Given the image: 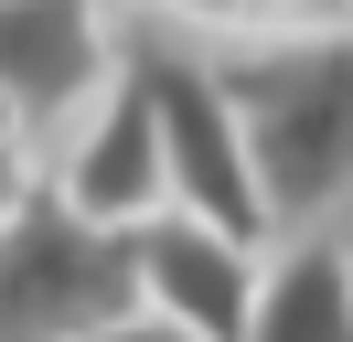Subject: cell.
Listing matches in <instances>:
<instances>
[{"mask_svg":"<svg viewBox=\"0 0 353 342\" xmlns=\"http://www.w3.org/2000/svg\"><path fill=\"white\" fill-rule=\"evenodd\" d=\"M214 75L246 118L268 225H321L353 192V32L236 43V54H214Z\"/></svg>","mask_w":353,"mask_h":342,"instance_id":"cell-1","label":"cell"},{"mask_svg":"<svg viewBox=\"0 0 353 342\" xmlns=\"http://www.w3.org/2000/svg\"><path fill=\"white\" fill-rule=\"evenodd\" d=\"M139 310V235L32 182L0 214V342H108Z\"/></svg>","mask_w":353,"mask_h":342,"instance_id":"cell-2","label":"cell"},{"mask_svg":"<svg viewBox=\"0 0 353 342\" xmlns=\"http://www.w3.org/2000/svg\"><path fill=\"white\" fill-rule=\"evenodd\" d=\"M139 75H150V107H161V161H172V214H203L225 235H279L268 225V182H257V150H246V118L225 97L214 54L193 43H139Z\"/></svg>","mask_w":353,"mask_h":342,"instance_id":"cell-3","label":"cell"},{"mask_svg":"<svg viewBox=\"0 0 353 342\" xmlns=\"http://www.w3.org/2000/svg\"><path fill=\"white\" fill-rule=\"evenodd\" d=\"M118 0H0V118L22 128H75L118 86Z\"/></svg>","mask_w":353,"mask_h":342,"instance_id":"cell-4","label":"cell"},{"mask_svg":"<svg viewBox=\"0 0 353 342\" xmlns=\"http://www.w3.org/2000/svg\"><path fill=\"white\" fill-rule=\"evenodd\" d=\"M54 192L75 214H97V225H118V235H139L150 214H172V161H161V107H150V75H139V43L118 64V86L75 118Z\"/></svg>","mask_w":353,"mask_h":342,"instance_id":"cell-5","label":"cell"},{"mask_svg":"<svg viewBox=\"0 0 353 342\" xmlns=\"http://www.w3.org/2000/svg\"><path fill=\"white\" fill-rule=\"evenodd\" d=\"M257 278H268L257 235H225L203 214H150L139 225V310H172V321H193L214 342H246Z\"/></svg>","mask_w":353,"mask_h":342,"instance_id":"cell-6","label":"cell"},{"mask_svg":"<svg viewBox=\"0 0 353 342\" xmlns=\"http://www.w3.org/2000/svg\"><path fill=\"white\" fill-rule=\"evenodd\" d=\"M246 342H353V246H332V235L279 246L257 278Z\"/></svg>","mask_w":353,"mask_h":342,"instance_id":"cell-7","label":"cell"},{"mask_svg":"<svg viewBox=\"0 0 353 342\" xmlns=\"http://www.w3.org/2000/svg\"><path fill=\"white\" fill-rule=\"evenodd\" d=\"M129 21L193 43V54H236V43H300V32H353V0H118Z\"/></svg>","mask_w":353,"mask_h":342,"instance_id":"cell-8","label":"cell"},{"mask_svg":"<svg viewBox=\"0 0 353 342\" xmlns=\"http://www.w3.org/2000/svg\"><path fill=\"white\" fill-rule=\"evenodd\" d=\"M108 342H214V332H193V321H172V310H129Z\"/></svg>","mask_w":353,"mask_h":342,"instance_id":"cell-9","label":"cell"},{"mask_svg":"<svg viewBox=\"0 0 353 342\" xmlns=\"http://www.w3.org/2000/svg\"><path fill=\"white\" fill-rule=\"evenodd\" d=\"M22 192H32V171H22V128H11V118H0V214H11V203H22Z\"/></svg>","mask_w":353,"mask_h":342,"instance_id":"cell-10","label":"cell"}]
</instances>
